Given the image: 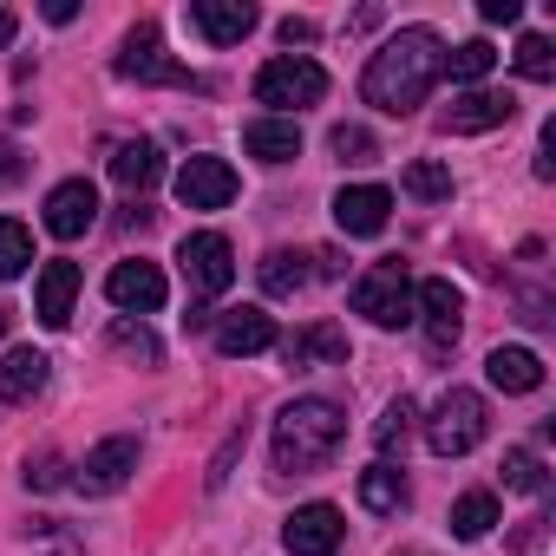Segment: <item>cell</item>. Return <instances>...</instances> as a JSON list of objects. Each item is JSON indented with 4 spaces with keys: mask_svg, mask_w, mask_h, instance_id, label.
<instances>
[{
    "mask_svg": "<svg viewBox=\"0 0 556 556\" xmlns=\"http://www.w3.org/2000/svg\"><path fill=\"white\" fill-rule=\"evenodd\" d=\"M112 177H118L125 190H151V184L164 177V157H157V144H151V138H138V144H118V151H112Z\"/></svg>",
    "mask_w": 556,
    "mask_h": 556,
    "instance_id": "603a6c76",
    "label": "cell"
},
{
    "mask_svg": "<svg viewBox=\"0 0 556 556\" xmlns=\"http://www.w3.org/2000/svg\"><path fill=\"white\" fill-rule=\"evenodd\" d=\"M354 308H361L374 328H413L419 295H413L406 262H374V268L361 275V282H354Z\"/></svg>",
    "mask_w": 556,
    "mask_h": 556,
    "instance_id": "277c9868",
    "label": "cell"
},
{
    "mask_svg": "<svg viewBox=\"0 0 556 556\" xmlns=\"http://www.w3.org/2000/svg\"><path fill=\"white\" fill-rule=\"evenodd\" d=\"M308 40H315V21H295V14H289V21H282V47H308Z\"/></svg>",
    "mask_w": 556,
    "mask_h": 556,
    "instance_id": "f35d334b",
    "label": "cell"
},
{
    "mask_svg": "<svg viewBox=\"0 0 556 556\" xmlns=\"http://www.w3.org/2000/svg\"><path fill=\"white\" fill-rule=\"evenodd\" d=\"M491 66H497V47H491V40H465L458 53H445V73H452V79H465V86H478Z\"/></svg>",
    "mask_w": 556,
    "mask_h": 556,
    "instance_id": "f546056e",
    "label": "cell"
},
{
    "mask_svg": "<svg viewBox=\"0 0 556 556\" xmlns=\"http://www.w3.org/2000/svg\"><path fill=\"white\" fill-rule=\"evenodd\" d=\"M282 361H289V367H315V361L348 367V334H341L334 321H315V328H302V334L282 341Z\"/></svg>",
    "mask_w": 556,
    "mask_h": 556,
    "instance_id": "44dd1931",
    "label": "cell"
},
{
    "mask_svg": "<svg viewBox=\"0 0 556 556\" xmlns=\"http://www.w3.org/2000/svg\"><path fill=\"white\" fill-rule=\"evenodd\" d=\"M8 321H14V315H8V308H0V334H8Z\"/></svg>",
    "mask_w": 556,
    "mask_h": 556,
    "instance_id": "60d3db41",
    "label": "cell"
},
{
    "mask_svg": "<svg viewBox=\"0 0 556 556\" xmlns=\"http://www.w3.org/2000/svg\"><path fill=\"white\" fill-rule=\"evenodd\" d=\"M190 27L210 47H236V40L255 34V8H249V0H190Z\"/></svg>",
    "mask_w": 556,
    "mask_h": 556,
    "instance_id": "2e32d148",
    "label": "cell"
},
{
    "mask_svg": "<svg viewBox=\"0 0 556 556\" xmlns=\"http://www.w3.org/2000/svg\"><path fill=\"white\" fill-rule=\"evenodd\" d=\"M406 197H419V203H445L452 197V170L445 164H432V157H419V164H406Z\"/></svg>",
    "mask_w": 556,
    "mask_h": 556,
    "instance_id": "83f0119b",
    "label": "cell"
},
{
    "mask_svg": "<svg viewBox=\"0 0 556 556\" xmlns=\"http://www.w3.org/2000/svg\"><path fill=\"white\" fill-rule=\"evenodd\" d=\"M8 47H14V14L0 8V53H8Z\"/></svg>",
    "mask_w": 556,
    "mask_h": 556,
    "instance_id": "ab89813d",
    "label": "cell"
},
{
    "mask_svg": "<svg viewBox=\"0 0 556 556\" xmlns=\"http://www.w3.org/2000/svg\"><path fill=\"white\" fill-rule=\"evenodd\" d=\"M517 73H523V79H536V86H543V79H556V47H549L543 34H523V40H517Z\"/></svg>",
    "mask_w": 556,
    "mask_h": 556,
    "instance_id": "4dcf8cb0",
    "label": "cell"
},
{
    "mask_svg": "<svg viewBox=\"0 0 556 556\" xmlns=\"http://www.w3.org/2000/svg\"><path fill=\"white\" fill-rule=\"evenodd\" d=\"M406 432H413V400H393V406L380 413V426H374V445H380V452H400Z\"/></svg>",
    "mask_w": 556,
    "mask_h": 556,
    "instance_id": "d6a6232c",
    "label": "cell"
},
{
    "mask_svg": "<svg viewBox=\"0 0 556 556\" xmlns=\"http://www.w3.org/2000/svg\"><path fill=\"white\" fill-rule=\"evenodd\" d=\"M478 14H484L491 27H510V21L523 14V0H484V8H478Z\"/></svg>",
    "mask_w": 556,
    "mask_h": 556,
    "instance_id": "8d00e7d4",
    "label": "cell"
},
{
    "mask_svg": "<svg viewBox=\"0 0 556 556\" xmlns=\"http://www.w3.org/2000/svg\"><path fill=\"white\" fill-rule=\"evenodd\" d=\"M242 151L255 164H289V157H302V125L295 118H255L242 131Z\"/></svg>",
    "mask_w": 556,
    "mask_h": 556,
    "instance_id": "ffe728a7",
    "label": "cell"
},
{
    "mask_svg": "<svg viewBox=\"0 0 556 556\" xmlns=\"http://www.w3.org/2000/svg\"><path fill=\"white\" fill-rule=\"evenodd\" d=\"M536 177H556V118L543 125V144H536Z\"/></svg>",
    "mask_w": 556,
    "mask_h": 556,
    "instance_id": "74e56055",
    "label": "cell"
},
{
    "mask_svg": "<svg viewBox=\"0 0 556 556\" xmlns=\"http://www.w3.org/2000/svg\"><path fill=\"white\" fill-rule=\"evenodd\" d=\"M387 216H393V190H380V184H348V190L334 197L341 236H380Z\"/></svg>",
    "mask_w": 556,
    "mask_h": 556,
    "instance_id": "9a60e30c",
    "label": "cell"
},
{
    "mask_svg": "<svg viewBox=\"0 0 556 556\" xmlns=\"http://www.w3.org/2000/svg\"><path fill=\"white\" fill-rule=\"evenodd\" d=\"M53 484H60V458L53 452H40V465L27 458V491H53Z\"/></svg>",
    "mask_w": 556,
    "mask_h": 556,
    "instance_id": "e575fe53",
    "label": "cell"
},
{
    "mask_svg": "<svg viewBox=\"0 0 556 556\" xmlns=\"http://www.w3.org/2000/svg\"><path fill=\"white\" fill-rule=\"evenodd\" d=\"M484 432H491L484 400H478L471 387H445L439 406H432V419H426V445H432L439 458H465L471 445H484Z\"/></svg>",
    "mask_w": 556,
    "mask_h": 556,
    "instance_id": "3957f363",
    "label": "cell"
},
{
    "mask_svg": "<svg viewBox=\"0 0 556 556\" xmlns=\"http://www.w3.org/2000/svg\"><path fill=\"white\" fill-rule=\"evenodd\" d=\"M439 73H445V40H439L432 27H400V34L367 60V73H361V99H367L374 112L406 118V112L426 105V92H432Z\"/></svg>",
    "mask_w": 556,
    "mask_h": 556,
    "instance_id": "6da1fadb",
    "label": "cell"
},
{
    "mask_svg": "<svg viewBox=\"0 0 556 556\" xmlns=\"http://www.w3.org/2000/svg\"><path fill=\"white\" fill-rule=\"evenodd\" d=\"M361 504H367L374 517H393V510L406 504V471H393V465H367V471H361Z\"/></svg>",
    "mask_w": 556,
    "mask_h": 556,
    "instance_id": "cb8c5ba5",
    "label": "cell"
},
{
    "mask_svg": "<svg viewBox=\"0 0 556 556\" xmlns=\"http://www.w3.org/2000/svg\"><path fill=\"white\" fill-rule=\"evenodd\" d=\"M484 374H491L497 393H536V387H543V361H536L530 348H491Z\"/></svg>",
    "mask_w": 556,
    "mask_h": 556,
    "instance_id": "7402d4cb",
    "label": "cell"
},
{
    "mask_svg": "<svg viewBox=\"0 0 556 556\" xmlns=\"http://www.w3.org/2000/svg\"><path fill=\"white\" fill-rule=\"evenodd\" d=\"M112 73H118V79H138V86H203L197 73H184V66L164 53V34H157L151 21L125 34V47H118Z\"/></svg>",
    "mask_w": 556,
    "mask_h": 556,
    "instance_id": "8992f818",
    "label": "cell"
},
{
    "mask_svg": "<svg viewBox=\"0 0 556 556\" xmlns=\"http://www.w3.org/2000/svg\"><path fill=\"white\" fill-rule=\"evenodd\" d=\"M413 556H419V549H413Z\"/></svg>",
    "mask_w": 556,
    "mask_h": 556,
    "instance_id": "b9f144b4",
    "label": "cell"
},
{
    "mask_svg": "<svg viewBox=\"0 0 556 556\" xmlns=\"http://www.w3.org/2000/svg\"><path fill=\"white\" fill-rule=\"evenodd\" d=\"M341 536H348V523H341V510H334V504H302V510L282 523L289 556H334V549H341Z\"/></svg>",
    "mask_w": 556,
    "mask_h": 556,
    "instance_id": "30bf717a",
    "label": "cell"
},
{
    "mask_svg": "<svg viewBox=\"0 0 556 556\" xmlns=\"http://www.w3.org/2000/svg\"><path fill=\"white\" fill-rule=\"evenodd\" d=\"M491 523H497V497H491V491H465V497L452 504V536L478 543V536H491Z\"/></svg>",
    "mask_w": 556,
    "mask_h": 556,
    "instance_id": "484cf974",
    "label": "cell"
},
{
    "mask_svg": "<svg viewBox=\"0 0 556 556\" xmlns=\"http://www.w3.org/2000/svg\"><path fill=\"white\" fill-rule=\"evenodd\" d=\"M328 151H334L341 164H374V157H380L374 131H361V125H334V131H328Z\"/></svg>",
    "mask_w": 556,
    "mask_h": 556,
    "instance_id": "1f68e13d",
    "label": "cell"
},
{
    "mask_svg": "<svg viewBox=\"0 0 556 556\" xmlns=\"http://www.w3.org/2000/svg\"><path fill=\"white\" fill-rule=\"evenodd\" d=\"M302 282H308V255H295V249H268V255H262V295L282 302V295H295Z\"/></svg>",
    "mask_w": 556,
    "mask_h": 556,
    "instance_id": "d4e9b609",
    "label": "cell"
},
{
    "mask_svg": "<svg viewBox=\"0 0 556 556\" xmlns=\"http://www.w3.org/2000/svg\"><path fill=\"white\" fill-rule=\"evenodd\" d=\"M504 484L523 491V497H536V491L549 484V471H543V458H536L530 445H510V452H504Z\"/></svg>",
    "mask_w": 556,
    "mask_h": 556,
    "instance_id": "f1b7e54d",
    "label": "cell"
},
{
    "mask_svg": "<svg viewBox=\"0 0 556 556\" xmlns=\"http://www.w3.org/2000/svg\"><path fill=\"white\" fill-rule=\"evenodd\" d=\"M47 354L40 348H14L8 361H0V400H8V406H34L40 393H47Z\"/></svg>",
    "mask_w": 556,
    "mask_h": 556,
    "instance_id": "d6986e66",
    "label": "cell"
},
{
    "mask_svg": "<svg viewBox=\"0 0 556 556\" xmlns=\"http://www.w3.org/2000/svg\"><path fill=\"white\" fill-rule=\"evenodd\" d=\"M413 295H419V315H413V321H426L432 354H445V348L458 341V328H465V295L445 282V275H439V282H419Z\"/></svg>",
    "mask_w": 556,
    "mask_h": 556,
    "instance_id": "8fae6325",
    "label": "cell"
},
{
    "mask_svg": "<svg viewBox=\"0 0 556 556\" xmlns=\"http://www.w3.org/2000/svg\"><path fill=\"white\" fill-rule=\"evenodd\" d=\"M21 170H27V164H21V144H14V138H0V190L21 184Z\"/></svg>",
    "mask_w": 556,
    "mask_h": 556,
    "instance_id": "d590c367",
    "label": "cell"
},
{
    "mask_svg": "<svg viewBox=\"0 0 556 556\" xmlns=\"http://www.w3.org/2000/svg\"><path fill=\"white\" fill-rule=\"evenodd\" d=\"M262 348H275V321H268L262 308H229V315L216 321V354H223V361H249V354H262Z\"/></svg>",
    "mask_w": 556,
    "mask_h": 556,
    "instance_id": "e0dca14e",
    "label": "cell"
},
{
    "mask_svg": "<svg viewBox=\"0 0 556 556\" xmlns=\"http://www.w3.org/2000/svg\"><path fill=\"white\" fill-rule=\"evenodd\" d=\"M73 295H79V268H73V262H47V268H40V289H34L40 328H66V321H73Z\"/></svg>",
    "mask_w": 556,
    "mask_h": 556,
    "instance_id": "ac0fdd59",
    "label": "cell"
},
{
    "mask_svg": "<svg viewBox=\"0 0 556 556\" xmlns=\"http://www.w3.org/2000/svg\"><path fill=\"white\" fill-rule=\"evenodd\" d=\"M27 262H34V236H27V223L0 216V282H14V275H27Z\"/></svg>",
    "mask_w": 556,
    "mask_h": 556,
    "instance_id": "4316f807",
    "label": "cell"
},
{
    "mask_svg": "<svg viewBox=\"0 0 556 556\" xmlns=\"http://www.w3.org/2000/svg\"><path fill=\"white\" fill-rule=\"evenodd\" d=\"M92 223H99V190H92L86 177H66V184L47 197V229H53L60 242H79Z\"/></svg>",
    "mask_w": 556,
    "mask_h": 556,
    "instance_id": "5bb4252c",
    "label": "cell"
},
{
    "mask_svg": "<svg viewBox=\"0 0 556 556\" xmlns=\"http://www.w3.org/2000/svg\"><path fill=\"white\" fill-rule=\"evenodd\" d=\"M348 439V413L334 400H289L275 413V471H315L341 452Z\"/></svg>",
    "mask_w": 556,
    "mask_h": 556,
    "instance_id": "7a4b0ae2",
    "label": "cell"
},
{
    "mask_svg": "<svg viewBox=\"0 0 556 556\" xmlns=\"http://www.w3.org/2000/svg\"><path fill=\"white\" fill-rule=\"evenodd\" d=\"M321 99H328V73L302 53H282L255 73V105H268V112H302V105H321Z\"/></svg>",
    "mask_w": 556,
    "mask_h": 556,
    "instance_id": "5b68a950",
    "label": "cell"
},
{
    "mask_svg": "<svg viewBox=\"0 0 556 556\" xmlns=\"http://www.w3.org/2000/svg\"><path fill=\"white\" fill-rule=\"evenodd\" d=\"M112 341H118V348H131L138 361H157V341H151L144 328H131V321H118V328H112Z\"/></svg>",
    "mask_w": 556,
    "mask_h": 556,
    "instance_id": "836d02e7",
    "label": "cell"
},
{
    "mask_svg": "<svg viewBox=\"0 0 556 556\" xmlns=\"http://www.w3.org/2000/svg\"><path fill=\"white\" fill-rule=\"evenodd\" d=\"M510 118H517V99L510 92H465V99H452L439 112V131L445 138H471V131H497Z\"/></svg>",
    "mask_w": 556,
    "mask_h": 556,
    "instance_id": "ba28073f",
    "label": "cell"
},
{
    "mask_svg": "<svg viewBox=\"0 0 556 556\" xmlns=\"http://www.w3.org/2000/svg\"><path fill=\"white\" fill-rule=\"evenodd\" d=\"M105 295L125 308V315H157L164 308V268L157 262H118L105 275Z\"/></svg>",
    "mask_w": 556,
    "mask_h": 556,
    "instance_id": "4fadbf2b",
    "label": "cell"
},
{
    "mask_svg": "<svg viewBox=\"0 0 556 556\" xmlns=\"http://www.w3.org/2000/svg\"><path fill=\"white\" fill-rule=\"evenodd\" d=\"M177 197H184V210H223V203H236V170L223 157H184Z\"/></svg>",
    "mask_w": 556,
    "mask_h": 556,
    "instance_id": "7c38bea8",
    "label": "cell"
},
{
    "mask_svg": "<svg viewBox=\"0 0 556 556\" xmlns=\"http://www.w3.org/2000/svg\"><path fill=\"white\" fill-rule=\"evenodd\" d=\"M177 262H184V282H190V295H223L229 282H236V249H229V236H216V229H197V236H184V249H177Z\"/></svg>",
    "mask_w": 556,
    "mask_h": 556,
    "instance_id": "52a82bcc",
    "label": "cell"
},
{
    "mask_svg": "<svg viewBox=\"0 0 556 556\" xmlns=\"http://www.w3.org/2000/svg\"><path fill=\"white\" fill-rule=\"evenodd\" d=\"M131 471H138V439H131V432H112L105 445H92V452H86V465H79V478H73V484H79V491H92V497H105V491H118Z\"/></svg>",
    "mask_w": 556,
    "mask_h": 556,
    "instance_id": "9c48e42d",
    "label": "cell"
}]
</instances>
